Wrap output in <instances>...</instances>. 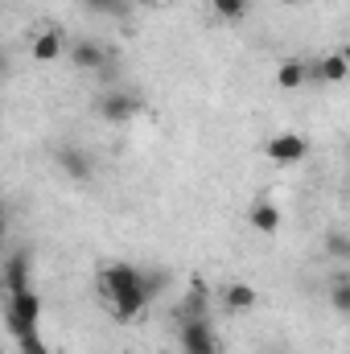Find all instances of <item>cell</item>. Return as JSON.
<instances>
[{
    "label": "cell",
    "instance_id": "cell-1",
    "mask_svg": "<svg viewBox=\"0 0 350 354\" xmlns=\"http://www.w3.org/2000/svg\"><path fill=\"white\" fill-rule=\"evenodd\" d=\"M0 317L12 334V342H25L37 334V322H42V297L33 288H21V292H4V305H0Z\"/></svg>",
    "mask_w": 350,
    "mask_h": 354
},
{
    "label": "cell",
    "instance_id": "cell-2",
    "mask_svg": "<svg viewBox=\"0 0 350 354\" xmlns=\"http://www.w3.org/2000/svg\"><path fill=\"white\" fill-rule=\"evenodd\" d=\"M181 354H223L210 317H181Z\"/></svg>",
    "mask_w": 350,
    "mask_h": 354
},
{
    "label": "cell",
    "instance_id": "cell-3",
    "mask_svg": "<svg viewBox=\"0 0 350 354\" xmlns=\"http://www.w3.org/2000/svg\"><path fill=\"white\" fill-rule=\"evenodd\" d=\"M140 284H149V276L132 264H103L99 268V292H103V301L124 297V292H132Z\"/></svg>",
    "mask_w": 350,
    "mask_h": 354
},
{
    "label": "cell",
    "instance_id": "cell-4",
    "mask_svg": "<svg viewBox=\"0 0 350 354\" xmlns=\"http://www.w3.org/2000/svg\"><path fill=\"white\" fill-rule=\"evenodd\" d=\"M264 153H268V161H276V165H297V161H305L309 140H305L301 132H276V136L264 140Z\"/></svg>",
    "mask_w": 350,
    "mask_h": 354
},
{
    "label": "cell",
    "instance_id": "cell-5",
    "mask_svg": "<svg viewBox=\"0 0 350 354\" xmlns=\"http://www.w3.org/2000/svg\"><path fill=\"white\" fill-rule=\"evenodd\" d=\"M95 107H99V115H103L107 124H128L132 115H140V111H145L140 95H132V91H116V87L107 91Z\"/></svg>",
    "mask_w": 350,
    "mask_h": 354
},
{
    "label": "cell",
    "instance_id": "cell-6",
    "mask_svg": "<svg viewBox=\"0 0 350 354\" xmlns=\"http://www.w3.org/2000/svg\"><path fill=\"white\" fill-rule=\"evenodd\" d=\"M153 280L149 284H140V288H132V292H124V297H111L107 301V309H111V317L116 322H136L145 309H149V301H153Z\"/></svg>",
    "mask_w": 350,
    "mask_h": 354
},
{
    "label": "cell",
    "instance_id": "cell-7",
    "mask_svg": "<svg viewBox=\"0 0 350 354\" xmlns=\"http://www.w3.org/2000/svg\"><path fill=\"white\" fill-rule=\"evenodd\" d=\"M29 54H33V62H58V58L66 54V33H62L58 25L37 29V33L29 37Z\"/></svg>",
    "mask_w": 350,
    "mask_h": 354
},
{
    "label": "cell",
    "instance_id": "cell-8",
    "mask_svg": "<svg viewBox=\"0 0 350 354\" xmlns=\"http://www.w3.org/2000/svg\"><path fill=\"white\" fill-rule=\"evenodd\" d=\"M66 54H71V62H75L79 71H87V75H107V71H111L107 50H103L99 41H75V46H66Z\"/></svg>",
    "mask_w": 350,
    "mask_h": 354
},
{
    "label": "cell",
    "instance_id": "cell-9",
    "mask_svg": "<svg viewBox=\"0 0 350 354\" xmlns=\"http://www.w3.org/2000/svg\"><path fill=\"white\" fill-rule=\"evenodd\" d=\"M0 288H4V292L29 288V256H25V252H8V260L0 268Z\"/></svg>",
    "mask_w": 350,
    "mask_h": 354
},
{
    "label": "cell",
    "instance_id": "cell-10",
    "mask_svg": "<svg viewBox=\"0 0 350 354\" xmlns=\"http://www.w3.org/2000/svg\"><path fill=\"white\" fill-rule=\"evenodd\" d=\"M309 71V79H317V83H342L350 75V62H347V54H326V58H317V62H309L305 66Z\"/></svg>",
    "mask_w": 350,
    "mask_h": 354
},
{
    "label": "cell",
    "instance_id": "cell-11",
    "mask_svg": "<svg viewBox=\"0 0 350 354\" xmlns=\"http://www.w3.org/2000/svg\"><path fill=\"white\" fill-rule=\"evenodd\" d=\"M58 165H62V174L71 177V181H87V177L95 174L91 157L83 149H75V145H62V149H58Z\"/></svg>",
    "mask_w": 350,
    "mask_h": 354
},
{
    "label": "cell",
    "instance_id": "cell-12",
    "mask_svg": "<svg viewBox=\"0 0 350 354\" xmlns=\"http://www.w3.org/2000/svg\"><path fill=\"white\" fill-rule=\"evenodd\" d=\"M256 301H260V297H256V288H252V284H239V280H235V284H227V288H223V309H227V313H235V317H239V313H252V309H256Z\"/></svg>",
    "mask_w": 350,
    "mask_h": 354
},
{
    "label": "cell",
    "instance_id": "cell-13",
    "mask_svg": "<svg viewBox=\"0 0 350 354\" xmlns=\"http://www.w3.org/2000/svg\"><path fill=\"white\" fill-rule=\"evenodd\" d=\"M248 223H252V231H260V235H276V231L284 227V214H280L272 202H256V206L248 210Z\"/></svg>",
    "mask_w": 350,
    "mask_h": 354
},
{
    "label": "cell",
    "instance_id": "cell-14",
    "mask_svg": "<svg viewBox=\"0 0 350 354\" xmlns=\"http://www.w3.org/2000/svg\"><path fill=\"white\" fill-rule=\"evenodd\" d=\"M276 83H280V91L305 87V83H309V71H305V62H297V58L280 62V71H276Z\"/></svg>",
    "mask_w": 350,
    "mask_h": 354
},
{
    "label": "cell",
    "instance_id": "cell-15",
    "mask_svg": "<svg viewBox=\"0 0 350 354\" xmlns=\"http://www.w3.org/2000/svg\"><path fill=\"white\" fill-rule=\"evenodd\" d=\"M206 297H210L206 284L194 280V284H190V297L181 301V317H206Z\"/></svg>",
    "mask_w": 350,
    "mask_h": 354
},
{
    "label": "cell",
    "instance_id": "cell-16",
    "mask_svg": "<svg viewBox=\"0 0 350 354\" xmlns=\"http://www.w3.org/2000/svg\"><path fill=\"white\" fill-rule=\"evenodd\" d=\"M210 8H214V17H223V21H231V25H235V21H243V17H248V8H252V4H248V0H210Z\"/></svg>",
    "mask_w": 350,
    "mask_h": 354
},
{
    "label": "cell",
    "instance_id": "cell-17",
    "mask_svg": "<svg viewBox=\"0 0 350 354\" xmlns=\"http://www.w3.org/2000/svg\"><path fill=\"white\" fill-rule=\"evenodd\" d=\"M330 301H334V313H350V284H347V276H338V284H334Z\"/></svg>",
    "mask_w": 350,
    "mask_h": 354
},
{
    "label": "cell",
    "instance_id": "cell-18",
    "mask_svg": "<svg viewBox=\"0 0 350 354\" xmlns=\"http://www.w3.org/2000/svg\"><path fill=\"white\" fill-rule=\"evenodd\" d=\"M91 12H124L128 8V0H83Z\"/></svg>",
    "mask_w": 350,
    "mask_h": 354
},
{
    "label": "cell",
    "instance_id": "cell-19",
    "mask_svg": "<svg viewBox=\"0 0 350 354\" xmlns=\"http://www.w3.org/2000/svg\"><path fill=\"white\" fill-rule=\"evenodd\" d=\"M17 351H21V354H50V351H46V342H42V334H33V338L17 342Z\"/></svg>",
    "mask_w": 350,
    "mask_h": 354
},
{
    "label": "cell",
    "instance_id": "cell-20",
    "mask_svg": "<svg viewBox=\"0 0 350 354\" xmlns=\"http://www.w3.org/2000/svg\"><path fill=\"white\" fill-rule=\"evenodd\" d=\"M330 252H334L338 260H347V256H350V243H347V235H342V231H334V235H330Z\"/></svg>",
    "mask_w": 350,
    "mask_h": 354
},
{
    "label": "cell",
    "instance_id": "cell-21",
    "mask_svg": "<svg viewBox=\"0 0 350 354\" xmlns=\"http://www.w3.org/2000/svg\"><path fill=\"white\" fill-rule=\"evenodd\" d=\"M136 4H145V8H161V4H169V0H136Z\"/></svg>",
    "mask_w": 350,
    "mask_h": 354
},
{
    "label": "cell",
    "instance_id": "cell-22",
    "mask_svg": "<svg viewBox=\"0 0 350 354\" xmlns=\"http://www.w3.org/2000/svg\"><path fill=\"white\" fill-rule=\"evenodd\" d=\"M4 235H8V218H4V210H0V243H4Z\"/></svg>",
    "mask_w": 350,
    "mask_h": 354
},
{
    "label": "cell",
    "instance_id": "cell-23",
    "mask_svg": "<svg viewBox=\"0 0 350 354\" xmlns=\"http://www.w3.org/2000/svg\"><path fill=\"white\" fill-rule=\"evenodd\" d=\"M8 79V62H4V54H0V83Z\"/></svg>",
    "mask_w": 350,
    "mask_h": 354
},
{
    "label": "cell",
    "instance_id": "cell-24",
    "mask_svg": "<svg viewBox=\"0 0 350 354\" xmlns=\"http://www.w3.org/2000/svg\"><path fill=\"white\" fill-rule=\"evenodd\" d=\"M280 4H305V0H280Z\"/></svg>",
    "mask_w": 350,
    "mask_h": 354
},
{
    "label": "cell",
    "instance_id": "cell-25",
    "mask_svg": "<svg viewBox=\"0 0 350 354\" xmlns=\"http://www.w3.org/2000/svg\"><path fill=\"white\" fill-rule=\"evenodd\" d=\"M0 305H4V288H0Z\"/></svg>",
    "mask_w": 350,
    "mask_h": 354
}]
</instances>
